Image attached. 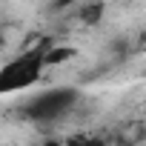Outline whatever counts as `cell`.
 Here are the masks:
<instances>
[{
    "mask_svg": "<svg viewBox=\"0 0 146 146\" xmlns=\"http://www.w3.org/2000/svg\"><path fill=\"white\" fill-rule=\"evenodd\" d=\"M100 9H103L100 3H92V6H86V9H83V20H86V23H98V15H100Z\"/></svg>",
    "mask_w": 146,
    "mask_h": 146,
    "instance_id": "obj_4",
    "label": "cell"
},
{
    "mask_svg": "<svg viewBox=\"0 0 146 146\" xmlns=\"http://www.w3.org/2000/svg\"><path fill=\"white\" fill-rule=\"evenodd\" d=\"M80 100V89L75 86H54V89H43L40 95H35L23 112L29 120L35 123H57L60 117H66Z\"/></svg>",
    "mask_w": 146,
    "mask_h": 146,
    "instance_id": "obj_2",
    "label": "cell"
},
{
    "mask_svg": "<svg viewBox=\"0 0 146 146\" xmlns=\"http://www.w3.org/2000/svg\"><path fill=\"white\" fill-rule=\"evenodd\" d=\"M0 46H3V35H0Z\"/></svg>",
    "mask_w": 146,
    "mask_h": 146,
    "instance_id": "obj_5",
    "label": "cell"
},
{
    "mask_svg": "<svg viewBox=\"0 0 146 146\" xmlns=\"http://www.w3.org/2000/svg\"><path fill=\"white\" fill-rule=\"evenodd\" d=\"M63 146H109V143L100 135H78V137H72L69 143H63Z\"/></svg>",
    "mask_w": 146,
    "mask_h": 146,
    "instance_id": "obj_3",
    "label": "cell"
},
{
    "mask_svg": "<svg viewBox=\"0 0 146 146\" xmlns=\"http://www.w3.org/2000/svg\"><path fill=\"white\" fill-rule=\"evenodd\" d=\"M46 63H49L46 49H32V52H23V54L12 57L9 63H3L0 66V95L35 86L40 80V75H43Z\"/></svg>",
    "mask_w": 146,
    "mask_h": 146,
    "instance_id": "obj_1",
    "label": "cell"
}]
</instances>
